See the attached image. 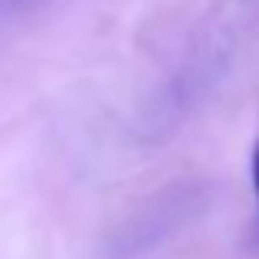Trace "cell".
Wrapping results in <instances>:
<instances>
[{
	"label": "cell",
	"mask_w": 259,
	"mask_h": 259,
	"mask_svg": "<svg viewBox=\"0 0 259 259\" xmlns=\"http://www.w3.org/2000/svg\"><path fill=\"white\" fill-rule=\"evenodd\" d=\"M253 190H256V200H259V141L253 145Z\"/></svg>",
	"instance_id": "6da1fadb"
}]
</instances>
